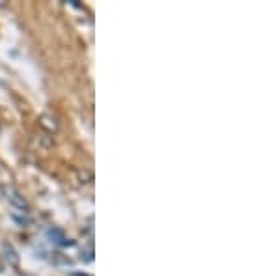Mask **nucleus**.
<instances>
[{"mask_svg":"<svg viewBox=\"0 0 280 276\" xmlns=\"http://www.w3.org/2000/svg\"><path fill=\"white\" fill-rule=\"evenodd\" d=\"M47 235H49L50 243H54V244H60V246H67V244H71V241L66 239V235L62 233V229L52 228L47 231Z\"/></svg>","mask_w":280,"mask_h":276,"instance_id":"obj_1","label":"nucleus"},{"mask_svg":"<svg viewBox=\"0 0 280 276\" xmlns=\"http://www.w3.org/2000/svg\"><path fill=\"white\" fill-rule=\"evenodd\" d=\"M8 194H10V196H8V200H10V202H13V204L17 205V207H25V209L28 207L25 200H23V198H19V194H17L15 191H8Z\"/></svg>","mask_w":280,"mask_h":276,"instance_id":"obj_2","label":"nucleus"}]
</instances>
